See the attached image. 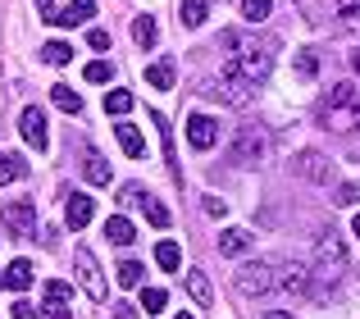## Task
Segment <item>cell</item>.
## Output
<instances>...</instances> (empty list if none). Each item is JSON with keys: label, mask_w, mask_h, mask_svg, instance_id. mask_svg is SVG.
Instances as JSON below:
<instances>
[{"label": "cell", "mask_w": 360, "mask_h": 319, "mask_svg": "<svg viewBox=\"0 0 360 319\" xmlns=\"http://www.w3.org/2000/svg\"><path fill=\"white\" fill-rule=\"evenodd\" d=\"M224 46H233V55H229V64L224 69L229 73H238L242 82H251V87H260L264 78H269V69H274V46L269 41H242V37H224Z\"/></svg>", "instance_id": "6da1fadb"}, {"label": "cell", "mask_w": 360, "mask_h": 319, "mask_svg": "<svg viewBox=\"0 0 360 319\" xmlns=\"http://www.w3.org/2000/svg\"><path fill=\"white\" fill-rule=\"evenodd\" d=\"M319 124L328 133H360V87L356 82L328 87V96L319 100Z\"/></svg>", "instance_id": "7a4b0ae2"}, {"label": "cell", "mask_w": 360, "mask_h": 319, "mask_svg": "<svg viewBox=\"0 0 360 319\" xmlns=\"http://www.w3.org/2000/svg\"><path fill=\"white\" fill-rule=\"evenodd\" d=\"M342 274H347V247L338 237V228H324L315 237V278L319 287H333Z\"/></svg>", "instance_id": "3957f363"}, {"label": "cell", "mask_w": 360, "mask_h": 319, "mask_svg": "<svg viewBox=\"0 0 360 319\" xmlns=\"http://www.w3.org/2000/svg\"><path fill=\"white\" fill-rule=\"evenodd\" d=\"M278 283V260H246L238 269V287L246 297H269Z\"/></svg>", "instance_id": "277c9868"}, {"label": "cell", "mask_w": 360, "mask_h": 319, "mask_svg": "<svg viewBox=\"0 0 360 319\" xmlns=\"http://www.w3.org/2000/svg\"><path fill=\"white\" fill-rule=\"evenodd\" d=\"M0 228L14 233V237H32V233H37V205L32 201H9V205H0Z\"/></svg>", "instance_id": "5b68a950"}, {"label": "cell", "mask_w": 360, "mask_h": 319, "mask_svg": "<svg viewBox=\"0 0 360 319\" xmlns=\"http://www.w3.org/2000/svg\"><path fill=\"white\" fill-rule=\"evenodd\" d=\"M69 301H73L69 283H46L41 287V306H37V319H73Z\"/></svg>", "instance_id": "8992f818"}, {"label": "cell", "mask_w": 360, "mask_h": 319, "mask_svg": "<svg viewBox=\"0 0 360 319\" xmlns=\"http://www.w3.org/2000/svg\"><path fill=\"white\" fill-rule=\"evenodd\" d=\"M73 260H78V278H82V287H87V297H91V301H105L110 287H105V274H101L96 256H91L87 247H78V251H73Z\"/></svg>", "instance_id": "52a82bcc"}, {"label": "cell", "mask_w": 360, "mask_h": 319, "mask_svg": "<svg viewBox=\"0 0 360 319\" xmlns=\"http://www.w3.org/2000/svg\"><path fill=\"white\" fill-rule=\"evenodd\" d=\"M260 155H264V133H260V128H251V124H246L242 133L233 137V151H229V160H233L238 169H251Z\"/></svg>", "instance_id": "ba28073f"}, {"label": "cell", "mask_w": 360, "mask_h": 319, "mask_svg": "<svg viewBox=\"0 0 360 319\" xmlns=\"http://www.w3.org/2000/svg\"><path fill=\"white\" fill-rule=\"evenodd\" d=\"M91 18H96V0H69V5L55 9L46 23H55V27H87Z\"/></svg>", "instance_id": "9c48e42d"}, {"label": "cell", "mask_w": 360, "mask_h": 319, "mask_svg": "<svg viewBox=\"0 0 360 319\" xmlns=\"http://www.w3.org/2000/svg\"><path fill=\"white\" fill-rule=\"evenodd\" d=\"M306 287H310V269H306V265H297V260H283L274 292H283V297H301Z\"/></svg>", "instance_id": "30bf717a"}, {"label": "cell", "mask_w": 360, "mask_h": 319, "mask_svg": "<svg viewBox=\"0 0 360 319\" xmlns=\"http://www.w3.org/2000/svg\"><path fill=\"white\" fill-rule=\"evenodd\" d=\"M18 133H23V142L27 146H37V151H46L51 146V133H46V115L37 105H27L23 110V119H18Z\"/></svg>", "instance_id": "8fae6325"}, {"label": "cell", "mask_w": 360, "mask_h": 319, "mask_svg": "<svg viewBox=\"0 0 360 319\" xmlns=\"http://www.w3.org/2000/svg\"><path fill=\"white\" fill-rule=\"evenodd\" d=\"M187 142H192V151H210L219 142V124L210 115H192L187 119Z\"/></svg>", "instance_id": "7c38bea8"}, {"label": "cell", "mask_w": 360, "mask_h": 319, "mask_svg": "<svg viewBox=\"0 0 360 319\" xmlns=\"http://www.w3.org/2000/svg\"><path fill=\"white\" fill-rule=\"evenodd\" d=\"M214 91H219V96L229 100V105H238V110H242V105H251V96H255L251 82H242L238 73H229V69L219 73V87H214Z\"/></svg>", "instance_id": "4fadbf2b"}, {"label": "cell", "mask_w": 360, "mask_h": 319, "mask_svg": "<svg viewBox=\"0 0 360 319\" xmlns=\"http://www.w3.org/2000/svg\"><path fill=\"white\" fill-rule=\"evenodd\" d=\"M324 14H333L342 32H360V0H324Z\"/></svg>", "instance_id": "5bb4252c"}, {"label": "cell", "mask_w": 360, "mask_h": 319, "mask_svg": "<svg viewBox=\"0 0 360 319\" xmlns=\"http://www.w3.org/2000/svg\"><path fill=\"white\" fill-rule=\"evenodd\" d=\"M91 214H96V205H91V196L73 192V196H69V205H64V223H69V228L78 233V228H87V223H91Z\"/></svg>", "instance_id": "9a60e30c"}, {"label": "cell", "mask_w": 360, "mask_h": 319, "mask_svg": "<svg viewBox=\"0 0 360 319\" xmlns=\"http://www.w3.org/2000/svg\"><path fill=\"white\" fill-rule=\"evenodd\" d=\"M255 247V233H246V228H229V233H219V256H246V251Z\"/></svg>", "instance_id": "2e32d148"}, {"label": "cell", "mask_w": 360, "mask_h": 319, "mask_svg": "<svg viewBox=\"0 0 360 319\" xmlns=\"http://www.w3.org/2000/svg\"><path fill=\"white\" fill-rule=\"evenodd\" d=\"M205 18H210V0H183V9H178V23L183 27H201Z\"/></svg>", "instance_id": "e0dca14e"}, {"label": "cell", "mask_w": 360, "mask_h": 319, "mask_svg": "<svg viewBox=\"0 0 360 319\" xmlns=\"http://www.w3.org/2000/svg\"><path fill=\"white\" fill-rule=\"evenodd\" d=\"M115 278H119V287H141L146 283V265L141 260H123V265H115Z\"/></svg>", "instance_id": "ac0fdd59"}, {"label": "cell", "mask_w": 360, "mask_h": 319, "mask_svg": "<svg viewBox=\"0 0 360 319\" xmlns=\"http://www.w3.org/2000/svg\"><path fill=\"white\" fill-rule=\"evenodd\" d=\"M187 292H192V301H196V306H214V292H210V278H205L201 269H192V274H187Z\"/></svg>", "instance_id": "d6986e66"}, {"label": "cell", "mask_w": 360, "mask_h": 319, "mask_svg": "<svg viewBox=\"0 0 360 319\" xmlns=\"http://www.w3.org/2000/svg\"><path fill=\"white\" fill-rule=\"evenodd\" d=\"M27 283H32V260H14V265L5 269V287H14V292H23Z\"/></svg>", "instance_id": "ffe728a7"}, {"label": "cell", "mask_w": 360, "mask_h": 319, "mask_svg": "<svg viewBox=\"0 0 360 319\" xmlns=\"http://www.w3.org/2000/svg\"><path fill=\"white\" fill-rule=\"evenodd\" d=\"M155 37H160V27H155V18H150V14L132 18V41H137V46H155Z\"/></svg>", "instance_id": "44dd1931"}, {"label": "cell", "mask_w": 360, "mask_h": 319, "mask_svg": "<svg viewBox=\"0 0 360 319\" xmlns=\"http://www.w3.org/2000/svg\"><path fill=\"white\" fill-rule=\"evenodd\" d=\"M146 87H155V91H169V87H174V64H169V60L150 64V69H146Z\"/></svg>", "instance_id": "7402d4cb"}, {"label": "cell", "mask_w": 360, "mask_h": 319, "mask_svg": "<svg viewBox=\"0 0 360 319\" xmlns=\"http://www.w3.org/2000/svg\"><path fill=\"white\" fill-rule=\"evenodd\" d=\"M18 178H27V160L23 155H0V187L18 183Z\"/></svg>", "instance_id": "603a6c76"}, {"label": "cell", "mask_w": 360, "mask_h": 319, "mask_svg": "<svg viewBox=\"0 0 360 319\" xmlns=\"http://www.w3.org/2000/svg\"><path fill=\"white\" fill-rule=\"evenodd\" d=\"M51 100L64 110V115H82V96L73 87H64V82H60V87H51Z\"/></svg>", "instance_id": "cb8c5ba5"}, {"label": "cell", "mask_w": 360, "mask_h": 319, "mask_svg": "<svg viewBox=\"0 0 360 319\" xmlns=\"http://www.w3.org/2000/svg\"><path fill=\"white\" fill-rule=\"evenodd\" d=\"M105 237L115 242V247H132V237H137V233H132V223L123 219V214H115V219L105 223Z\"/></svg>", "instance_id": "d4e9b609"}, {"label": "cell", "mask_w": 360, "mask_h": 319, "mask_svg": "<svg viewBox=\"0 0 360 319\" xmlns=\"http://www.w3.org/2000/svg\"><path fill=\"white\" fill-rule=\"evenodd\" d=\"M115 133H119V146H123V151H128L132 160H137L141 151H146V142H141V133H137L132 124H115Z\"/></svg>", "instance_id": "484cf974"}, {"label": "cell", "mask_w": 360, "mask_h": 319, "mask_svg": "<svg viewBox=\"0 0 360 319\" xmlns=\"http://www.w3.org/2000/svg\"><path fill=\"white\" fill-rule=\"evenodd\" d=\"M137 205H141V210H146V219L155 223V228H169V210H165V205H160V201H155V196H150V192H146V196L137 192Z\"/></svg>", "instance_id": "4316f807"}, {"label": "cell", "mask_w": 360, "mask_h": 319, "mask_svg": "<svg viewBox=\"0 0 360 319\" xmlns=\"http://www.w3.org/2000/svg\"><path fill=\"white\" fill-rule=\"evenodd\" d=\"M155 265L169 269V274L183 265V251H178V242H160V247H155Z\"/></svg>", "instance_id": "83f0119b"}, {"label": "cell", "mask_w": 360, "mask_h": 319, "mask_svg": "<svg viewBox=\"0 0 360 319\" xmlns=\"http://www.w3.org/2000/svg\"><path fill=\"white\" fill-rule=\"evenodd\" d=\"M41 60L60 69V64H69V60H73V46H69V41H46V46H41Z\"/></svg>", "instance_id": "f1b7e54d"}, {"label": "cell", "mask_w": 360, "mask_h": 319, "mask_svg": "<svg viewBox=\"0 0 360 319\" xmlns=\"http://www.w3.org/2000/svg\"><path fill=\"white\" fill-rule=\"evenodd\" d=\"M150 124L160 128V137H165V160H169V169H174V128H169V119L160 115V110H150ZM178 174V169H174Z\"/></svg>", "instance_id": "f546056e"}, {"label": "cell", "mask_w": 360, "mask_h": 319, "mask_svg": "<svg viewBox=\"0 0 360 319\" xmlns=\"http://www.w3.org/2000/svg\"><path fill=\"white\" fill-rule=\"evenodd\" d=\"M165 306H169L165 287H146V292H141V311H146V315H165Z\"/></svg>", "instance_id": "4dcf8cb0"}, {"label": "cell", "mask_w": 360, "mask_h": 319, "mask_svg": "<svg viewBox=\"0 0 360 319\" xmlns=\"http://www.w3.org/2000/svg\"><path fill=\"white\" fill-rule=\"evenodd\" d=\"M87 183H96V187H110V164L101 155H87Z\"/></svg>", "instance_id": "1f68e13d"}, {"label": "cell", "mask_w": 360, "mask_h": 319, "mask_svg": "<svg viewBox=\"0 0 360 319\" xmlns=\"http://www.w3.org/2000/svg\"><path fill=\"white\" fill-rule=\"evenodd\" d=\"M269 0H242V18L246 23H264V18H269Z\"/></svg>", "instance_id": "d6a6232c"}, {"label": "cell", "mask_w": 360, "mask_h": 319, "mask_svg": "<svg viewBox=\"0 0 360 319\" xmlns=\"http://www.w3.org/2000/svg\"><path fill=\"white\" fill-rule=\"evenodd\" d=\"M301 174H310V178H319V183H324L328 169H324V160H319L315 151H306V155H301Z\"/></svg>", "instance_id": "836d02e7"}, {"label": "cell", "mask_w": 360, "mask_h": 319, "mask_svg": "<svg viewBox=\"0 0 360 319\" xmlns=\"http://www.w3.org/2000/svg\"><path fill=\"white\" fill-rule=\"evenodd\" d=\"M105 110H110V115H128V110H132V91H110Z\"/></svg>", "instance_id": "e575fe53"}, {"label": "cell", "mask_w": 360, "mask_h": 319, "mask_svg": "<svg viewBox=\"0 0 360 319\" xmlns=\"http://www.w3.org/2000/svg\"><path fill=\"white\" fill-rule=\"evenodd\" d=\"M110 73H115V69H110L105 60H91L87 69H82V78H87V82H110Z\"/></svg>", "instance_id": "d590c367"}, {"label": "cell", "mask_w": 360, "mask_h": 319, "mask_svg": "<svg viewBox=\"0 0 360 319\" xmlns=\"http://www.w3.org/2000/svg\"><path fill=\"white\" fill-rule=\"evenodd\" d=\"M87 41H91V51H110V32H105V27H91Z\"/></svg>", "instance_id": "8d00e7d4"}, {"label": "cell", "mask_w": 360, "mask_h": 319, "mask_svg": "<svg viewBox=\"0 0 360 319\" xmlns=\"http://www.w3.org/2000/svg\"><path fill=\"white\" fill-rule=\"evenodd\" d=\"M297 73H301V78H315V55H310V51L297 55Z\"/></svg>", "instance_id": "74e56055"}, {"label": "cell", "mask_w": 360, "mask_h": 319, "mask_svg": "<svg viewBox=\"0 0 360 319\" xmlns=\"http://www.w3.org/2000/svg\"><path fill=\"white\" fill-rule=\"evenodd\" d=\"M356 201H360V187H356V183H347L342 192H338V205H356Z\"/></svg>", "instance_id": "f35d334b"}, {"label": "cell", "mask_w": 360, "mask_h": 319, "mask_svg": "<svg viewBox=\"0 0 360 319\" xmlns=\"http://www.w3.org/2000/svg\"><path fill=\"white\" fill-rule=\"evenodd\" d=\"M205 214H214V219H224V214H229V205H224L219 196H210V201H205Z\"/></svg>", "instance_id": "ab89813d"}, {"label": "cell", "mask_w": 360, "mask_h": 319, "mask_svg": "<svg viewBox=\"0 0 360 319\" xmlns=\"http://www.w3.org/2000/svg\"><path fill=\"white\" fill-rule=\"evenodd\" d=\"M14 319H37V311L27 301H14Z\"/></svg>", "instance_id": "60d3db41"}, {"label": "cell", "mask_w": 360, "mask_h": 319, "mask_svg": "<svg viewBox=\"0 0 360 319\" xmlns=\"http://www.w3.org/2000/svg\"><path fill=\"white\" fill-rule=\"evenodd\" d=\"M137 315V306H128V301H119V311H115V319H132Z\"/></svg>", "instance_id": "b9f144b4"}, {"label": "cell", "mask_w": 360, "mask_h": 319, "mask_svg": "<svg viewBox=\"0 0 360 319\" xmlns=\"http://www.w3.org/2000/svg\"><path fill=\"white\" fill-rule=\"evenodd\" d=\"M37 9H41V18H51L55 14V0H37Z\"/></svg>", "instance_id": "7bdbcfd3"}, {"label": "cell", "mask_w": 360, "mask_h": 319, "mask_svg": "<svg viewBox=\"0 0 360 319\" xmlns=\"http://www.w3.org/2000/svg\"><path fill=\"white\" fill-rule=\"evenodd\" d=\"M264 319H292V315H288V311H269Z\"/></svg>", "instance_id": "ee69618b"}, {"label": "cell", "mask_w": 360, "mask_h": 319, "mask_svg": "<svg viewBox=\"0 0 360 319\" xmlns=\"http://www.w3.org/2000/svg\"><path fill=\"white\" fill-rule=\"evenodd\" d=\"M352 233H356V237H360V210H356V219H352Z\"/></svg>", "instance_id": "f6af8a7d"}, {"label": "cell", "mask_w": 360, "mask_h": 319, "mask_svg": "<svg viewBox=\"0 0 360 319\" xmlns=\"http://www.w3.org/2000/svg\"><path fill=\"white\" fill-rule=\"evenodd\" d=\"M352 64H356V69H360V51H356V55H352Z\"/></svg>", "instance_id": "bcb514c9"}, {"label": "cell", "mask_w": 360, "mask_h": 319, "mask_svg": "<svg viewBox=\"0 0 360 319\" xmlns=\"http://www.w3.org/2000/svg\"><path fill=\"white\" fill-rule=\"evenodd\" d=\"M0 287H5V269H0Z\"/></svg>", "instance_id": "7dc6e473"}, {"label": "cell", "mask_w": 360, "mask_h": 319, "mask_svg": "<svg viewBox=\"0 0 360 319\" xmlns=\"http://www.w3.org/2000/svg\"><path fill=\"white\" fill-rule=\"evenodd\" d=\"M174 319H192V315H174Z\"/></svg>", "instance_id": "c3c4849f"}]
</instances>
